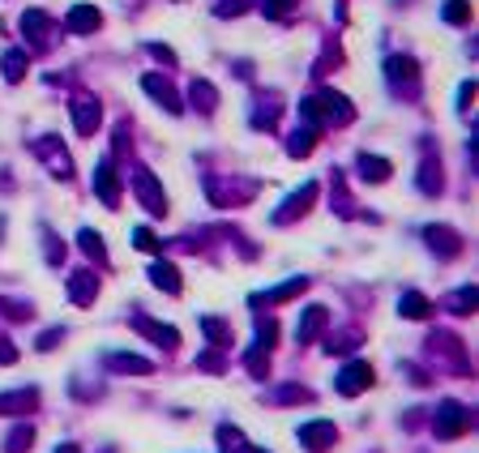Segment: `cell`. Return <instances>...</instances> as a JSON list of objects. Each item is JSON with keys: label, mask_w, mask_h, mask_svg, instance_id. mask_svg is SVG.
Here are the masks:
<instances>
[{"label": "cell", "mask_w": 479, "mask_h": 453, "mask_svg": "<svg viewBox=\"0 0 479 453\" xmlns=\"http://www.w3.org/2000/svg\"><path fill=\"white\" fill-rule=\"evenodd\" d=\"M73 26H78V30H90V26H94V9H78V13H73Z\"/></svg>", "instance_id": "obj_1"}]
</instances>
